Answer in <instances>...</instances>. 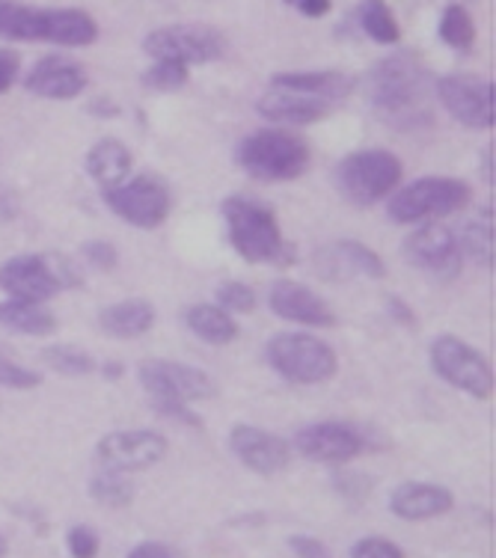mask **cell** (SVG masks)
I'll return each mask as SVG.
<instances>
[{
  "instance_id": "6da1fadb",
  "label": "cell",
  "mask_w": 496,
  "mask_h": 558,
  "mask_svg": "<svg viewBox=\"0 0 496 558\" xmlns=\"http://www.w3.org/2000/svg\"><path fill=\"white\" fill-rule=\"evenodd\" d=\"M432 86V75L420 57L401 51L387 60H380L366 77V96L378 117L387 122L410 119L425 101V93Z\"/></svg>"
},
{
  "instance_id": "7a4b0ae2",
  "label": "cell",
  "mask_w": 496,
  "mask_h": 558,
  "mask_svg": "<svg viewBox=\"0 0 496 558\" xmlns=\"http://www.w3.org/2000/svg\"><path fill=\"white\" fill-rule=\"evenodd\" d=\"M137 377L149 392L152 408L161 416L179 418L187 425H199V416L191 410V404L215 396V384L203 368L173 363V360H143L137 365Z\"/></svg>"
},
{
  "instance_id": "3957f363",
  "label": "cell",
  "mask_w": 496,
  "mask_h": 558,
  "mask_svg": "<svg viewBox=\"0 0 496 558\" xmlns=\"http://www.w3.org/2000/svg\"><path fill=\"white\" fill-rule=\"evenodd\" d=\"M220 211L227 217L229 244L238 256L250 262V265H277V262H289V250L282 241L280 220L259 199L250 196H229L220 205Z\"/></svg>"
},
{
  "instance_id": "277c9868",
  "label": "cell",
  "mask_w": 496,
  "mask_h": 558,
  "mask_svg": "<svg viewBox=\"0 0 496 558\" xmlns=\"http://www.w3.org/2000/svg\"><path fill=\"white\" fill-rule=\"evenodd\" d=\"M235 161L259 182H292L310 170L313 151L306 140L280 129H265L238 143Z\"/></svg>"
},
{
  "instance_id": "5b68a950",
  "label": "cell",
  "mask_w": 496,
  "mask_h": 558,
  "mask_svg": "<svg viewBox=\"0 0 496 558\" xmlns=\"http://www.w3.org/2000/svg\"><path fill=\"white\" fill-rule=\"evenodd\" d=\"M473 199L470 184L449 175H425L401 187L387 205L392 223H422V220H440V217L458 215Z\"/></svg>"
},
{
  "instance_id": "8992f818",
  "label": "cell",
  "mask_w": 496,
  "mask_h": 558,
  "mask_svg": "<svg viewBox=\"0 0 496 558\" xmlns=\"http://www.w3.org/2000/svg\"><path fill=\"white\" fill-rule=\"evenodd\" d=\"M336 191L356 208L387 199L389 191L401 182V161L387 149L351 151L336 163Z\"/></svg>"
},
{
  "instance_id": "52a82bcc",
  "label": "cell",
  "mask_w": 496,
  "mask_h": 558,
  "mask_svg": "<svg viewBox=\"0 0 496 558\" xmlns=\"http://www.w3.org/2000/svg\"><path fill=\"white\" fill-rule=\"evenodd\" d=\"M270 368L289 384L298 387H315L336 377L339 356L327 342L310 333H277L265 344Z\"/></svg>"
},
{
  "instance_id": "ba28073f",
  "label": "cell",
  "mask_w": 496,
  "mask_h": 558,
  "mask_svg": "<svg viewBox=\"0 0 496 558\" xmlns=\"http://www.w3.org/2000/svg\"><path fill=\"white\" fill-rule=\"evenodd\" d=\"M428 356H432V368L437 372V377L446 380L449 387L461 389L479 401L494 396V368L485 354L475 351L470 342L458 339V336H437Z\"/></svg>"
},
{
  "instance_id": "9c48e42d",
  "label": "cell",
  "mask_w": 496,
  "mask_h": 558,
  "mask_svg": "<svg viewBox=\"0 0 496 558\" xmlns=\"http://www.w3.org/2000/svg\"><path fill=\"white\" fill-rule=\"evenodd\" d=\"M105 203L119 220L137 226V229H155L170 217L173 194H170V187L161 175L143 172L129 182L105 187Z\"/></svg>"
},
{
  "instance_id": "30bf717a",
  "label": "cell",
  "mask_w": 496,
  "mask_h": 558,
  "mask_svg": "<svg viewBox=\"0 0 496 558\" xmlns=\"http://www.w3.org/2000/svg\"><path fill=\"white\" fill-rule=\"evenodd\" d=\"M143 51L155 60H176L184 65L215 63L227 51L223 33L208 24H173L152 31L143 39Z\"/></svg>"
},
{
  "instance_id": "8fae6325",
  "label": "cell",
  "mask_w": 496,
  "mask_h": 558,
  "mask_svg": "<svg viewBox=\"0 0 496 558\" xmlns=\"http://www.w3.org/2000/svg\"><path fill=\"white\" fill-rule=\"evenodd\" d=\"M167 454V437L149 428L110 430L96 446V461L110 473H143Z\"/></svg>"
},
{
  "instance_id": "7c38bea8",
  "label": "cell",
  "mask_w": 496,
  "mask_h": 558,
  "mask_svg": "<svg viewBox=\"0 0 496 558\" xmlns=\"http://www.w3.org/2000/svg\"><path fill=\"white\" fill-rule=\"evenodd\" d=\"M437 98L449 110V117L458 119L467 129L491 131L496 125L494 84L479 75H446L437 84Z\"/></svg>"
},
{
  "instance_id": "4fadbf2b",
  "label": "cell",
  "mask_w": 496,
  "mask_h": 558,
  "mask_svg": "<svg viewBox=\"0 0 496 558\" xmlns=\"http://www.w3.org/2000/svg\"><path fill=\"white\" fill-rule=\"evenodd\" d=\"M401 253H404L408 265L437 279H455L464 268V253H461L458 235L440 223H425L422 229H413L404 238Z\"/></svg>"
},
{
  "instance_id": "5bb4252c",
  "label": "cell",
  "mask_w": 496,
  "mask_h": 558,
  "mask_svg": "<svg viewBox=\"0 0 496 558\" xmlns=\"http://www.w3.org/2000/svg\"><path fill=\"white\" fill-rule=\"evenodd\" d=\"M294 449L315 463H351L368 449L363 430L348 422H313L294 434Z\"/></svg>"
},
{
  "instance_id": "9a60e30c",
  "label": "cell",
  "mask_w": 496,
  "mask_h": 558,
  "mask_svg": "<svg viewBox=\"0 0 496 558\" xmlns=\"http://www.w3.org/2000/svg\"><path fill=\"white\" fill-rule=\"evenodd\" d=\"M0 291L12 298V301H31L45 303L55 298L60 289L55 274V262L51 253H39V256H12L0 265Z\"/></svg>"
},
{
  "instance_id": "2e32d148",
  "label": "cell",
  "mask_w": 496,
  "mask_h": 558,
  "mask_svg": "<svg viewBox=\"0 0 496 558\" xmlns=\"http://www.w3.org/2000/svg\"><path fill=\"white\" fill-rule=\"evenodd\" d=\"M229 449L256 475H277L292 463V442L256 425H235L229 434Z\"/></svg>"
},
{
  "instance_id": "e0dca14e",
  "label": "cell",
  "mask_w": 496,
  "mask_h": 558,
  "mask_svg": "<svg viewBox=\"0 0 496 558\" xmlns=\"http://www.w3.org/2000/svg\"><path fill=\"white\" fill-rule=\"evenodd\" d=\"M268 306L282 322L306 324V327H334L336 324V312L313 289H306L294 279H277L270 286Z\"/></svg>"
},
{
  "instance_id": "ac0fdd59",
  "label": "cell",
  "mask_w": 496,
  "mask_h": 558,
  "mask_svg": "<svg viewBox=\"0 0 496 558\" xmlns=\"http://www.w3.org/2000/svg\"><path fill=\"white\" fill-rule=\"evenodd\" d=\"M24 86L31 89L33 96L51 98V101H69V98H77L87 89V72L72 57H43L39 63L33 65Z\"/></svg>"
},
{
  "instance_id": "d6986e66",
  "label": "cell",
  "mask_w": 496,
  "mask_h": 558,
  "mask_svg": "<svg viewBox=\"0 0 496 558\" xmlns=\"http://www.w3.org/2000/svg\"><path fill=\"white\" fill-rule=\"evenodd\" d=\"M452 508V490L432 482H404L389 496V511L399 520H408V523H425L434 517L449 514Z\"/></svg>"
},
{
  "instance_id": "ffe728a7",
  "label": "cell",
  "mask_w": 496,
  "mask_h": 558,
  "mask_svg": "<svg viewBox=\"0 0 496 558\" xmlns=\"http://www.w3.org/2000/svg\"><path fill=\"white\" fill-rule=\"evenodd\" d=\"M256 110H259L262 119L268 122H277V125H313V122H322L334 105H327L322 98L303 96V93H292V89H280V86H270L268 93L256 101Z\"/></svg>"
},
{
  "instance_id": "44dd1931",
  "label": "cell",
  "mask_w": 496,
  "mask_h": 558,
  "mask_svg": "<svg viewBox=\"0 0 496 558\" xmlns=\"http://www.w3.org/2000/svg\"><path fill=\"white\" fill-rule=\"evenodd\" d=\"M315 265L324 270L327 279H342L346 274L384 279V274H387L384 258L366 244H360V241H336V244H330L315 256Z\"/></svg>"
},
{
  "instance_id": "7402d4cb",
  "label": "cell",
  "mask_w": 496,
  "mask_h": 558,
  "mask_svg": "<svg viewBox=\"0 0 496 558\" xmlns=\"http://www.w3.org/2000/svg\"><path fill=\"white\" fill-rule=\"evenodd\" d=\"M270 86L292 89V93H303V96L336 105V101H342L354 93L356 81L346 72H280V75L270 77Z\"/></svg>"
},
{
  "instance_id": "603a6c76",
  "label": "cell",
  "mask_w": 496,
  "mask_h": 558,
  "mask_svg": "<svg viewBox=\"0 0 496 558\" xmlns=\"http://www.w3.org/2000/svg\"><path fill=\"white\" fill-rule=\"evenodd\" d=\"M98 327L113 339H141L155 327V310L143 298L119 301L98 312Z\"/></svg>"
},
{
  "instance_id": "cb8c5ba5",
  "label": "cell",
  "mask_w": 496,
  "mask_h": 558,
  "mask_svg": "<svg viewBox=\"0 0 496 558\" xmlns=\"http://www.w3.org/2000/svg\"><path fill=\"white\" fill-rule=\"evenodd\" d=\"M51 10L31 7L22 0H0V39L15 43H48Z\"/></svg>"
},
{
  "instance_id": "d4e9b609",
  "label": "cell",
  "mask_w": 496,
  "mask_h": 558,
  "mask_svg": "<svg viewBox=\"0 0 496 558\" xmlns=\"http://www.w3.org/2000/svg\"><path fill=\"white\" fill-rule=\"evenodd\" d=\"M0 327L22 336H51L57 333V315L45 303L31 301H0Z\"/></svg>"
},
{
  "instance_id": "484cf974",
  "label": "cell",
  "mask_w": 496,
  "mask_h": 558,
  "mask_svg": "<svg viewBox=\"0 0 496 558\" xmlns=\"http://www.w3.org/2000/svg\"><path fill=\"white\" fill-rule=\"evenodd\" d=\"M87 172L101 187L125 182L131 172V151L125 143L113 137L98 140L96 146L87 151Z\"/></svg>"
},
{
  "instance_id": "4316f807",
  "label": "cell",
  "mask_w": 496,
  "mask_h": 558,
  "mask_svg": "<svg viewBox=\"0 0 496 558\" xmlns=\"http://www.w3.org/2000/svg\"><path fill=\"white\" fill-rule=\"evenodd\" d=\"M98 39L96 19L84 10H51L48 15V43L63 48H87Z\"/></svg>"
},
{
  "instance_id": "83f0119b",
  "label": "cell",
  "mask_w": 496,
  "mask_h": 558,
  "mask_svg": "<svg viewBox=\"0 0 496 558\" xmlns=\"http://www.w3.org/2000/svg\"><path fill=\"white\" fill-rule=\"evenodd\" d=\"M184 324L191 333L199 336L208 344H229L238 339L235 318L215 303H194L184 312Z\"/></svg>"
},
{
  "instance_id": "f1b7e54d",
  "label": "cell",
  "mask_w": 496,
  "mask_h": 558,
  "mask_svg": "<svg viewBox=\"0 0 496 558\" xmlns=\"http://www.w3.org/2000/svg\"><path fill=\"white\" fill-rule=\"evenodd\" d=\"M360 27L366 31L368 39H375L378 45H396L401 39L399 22L389 10L387 0H360Z\"/></svg>"
},
{
  "instance_id": "f546056e",
  "label": "cell",
  "mask_w": 496,
  "mask_h": 558,
  "mask_svg": "<svg viewBox=\"0 0 496 558\" xmlns=\"http://www.w3.org/2000/svg\"><path fill=\"white\" fill-rule=\"evenodd\" d=\"M440 39L455 51H470L475 43V24L473 15L461 7V3H449L440 15Z\"/></svg>"
},
{
  "instance_id": "4dcf8cb0",
  "label": "cell",
  "mask_w": 496,
  "mask_h": 558,
  "mask_svg": "<svg viewBox=\"0 0 496 558\" xmlns=\"http://www.w3.org/2000/svg\"><path fill=\"white\" fill-rule=\"evenodd\" d=\"M89 494L105 508H125L134 499V487L122 473L98 470V475H93V482H89Z\"/></svg>"
},
{
  "instance_id": "1f68e13d",
  "label": "cell",
  "mask_w": 496,
  "mask_h": 558,
  "mask_svg": "<svg viewBox=\"0 0 496 558\" xmlns=\"http://www.w3.org/2000/svg\"><path fill=\"white\" fill-rule=\"evenodd\" d=\"M43 360L65 377H84L96 368V360L87 351L72 348V344H51V348H45Z\"/></svg>"
},
{
  "instance_id": "d6a6232c",
  "label": "cell",
  "mask_w": 496,
  "mask_h": 558,
  "mask_svg": "<svg viewBox=\"0 0 496 558\" xmlns=\"http://www.w3.org/2000/svg\"><path fill=\"white\" fill-rule=\"evenodd\" d=\"M458 244H461V253H470L475 258V265L494 270V226L467 223Z\"/></svg>"
},
{
  "instance_id": "836d02e7",
  "label": "cell",
  "mask_w": 496,
  "mask_h": 558,
  "mask_svg": "<svg viewBox=\"0 0 496 558\" xmlns=\"http://www.w3.org/2000/svg\"><path fill=\"white\" fill-rule=\"evenodd\" d=\"M187 77H191V65L176 63V60H155V65L143 72V86L158 89V93H173L187 84Z\"/></svg>"
},
{
  "instance_id": "e575fe53",
  "label": "cell",
  "mask_w": 496,
  "mask_h": 558,
  "mask_svg": "<svg viewBox=\"0 0 496 558\" xmlns=\"http://www.w3.org/2000/svg\"><path fill=\"white\" fill-rule=\"evenodd\" d=\"M217 306L227 310L229 315L232 312L244 315V312L256 310V294L244 282H223V286H217Z\"/></svg>"
},
{
  "instance_id": "d590c367",
  "label": "cell",
  "mask_w": 496,
  "mask_h": 558,
  "mask_svg": "<svg viewBox=\"0 0 496 558\" xmlns=\"http://www.w3.org/2000/svg\"><path fill=\"white\" fill-rule=\"evenodd\" d=\"M65 549L72 558H98L101 553V537L93 526L81 523V526H72L65 532Z\"/></svg>"
},
{
  "instance_id": "8d00e7d4",
  "label": "cell",
  "mask_w": 496,
  "mask_h": 558,
  "mask_svg": "<svg viewBox=\"0 0 496 558\" xmlns=\"http://www.w3.org/2000/svg\"><path fill=\"white\" fill-rule=\"evenodd\" d=\"M43 384V375L39 372H31L24 368L22 363H15L10 356H0V387L7 389H33Z\"/></svg>"
},
{
  "instance_id": "74e56055",
  "label": "cell",
  "mask_w": 496,
  "mask_h": 558,
  "mask_svg": "<svg viewBox=\"0 0 496 558\" xmlns=\"http://www.w3.org/2000/svg\"><path fill=\"white\" fill-rule=\"evenodd\" d=\"M351 558H408V556H404V549H401L396 541H389V537H380V535H368V537H360L354 547H351Z\"/></svg>"
},
{
  "instance_id": "f35d334b",
  "label": "cell",
  "mask_w": 496,
  "mask_h": 558,
  "mask_svg": "<svg viewBox=\"0 0 496 558\" xmlns=\"http://www.w3.org/2000/svg\"><path fill=\"white\" fill-rule=\"evenodd\" d=\"M81 256L87 258L89 265H93L96 270H113L119 265L117 247H113L110 241H101V238H96V241H87V244L81 247Z\"/></svg>"
},
{
  "instance_id": "ab89813d",
  "label": "cell",
  "mask_w": 496,
  "mask_h": 558,
  "mask_svg": "<svg viewBox=\"0 0 496 558\" xmlns=\"http://www.w3.org/2000/svg\"><path fill=\"white\" fill-rule=\"evenodd\" d=\"M289 547H292V553L298 558H334L330 547H327L324 541H318V537H313V535L289 537Z\"/></svg>"
},
{
  "instance_id": "60d3db41",
  "label": "cell",
  "mask_w": 496,
  "mask_h": 558,
  "mask_svg": "<svg viewBox=\"0 0 496 558\" xmlns=\"http://www.w3.org/2000/svg\"><path fill=\"white\" fill-rule=\"evenodd\" d=\"M19 69H22V57L10 51V48H0V93H7L15 84Z\"/></svg>"
},
{
  "instance_id": "b9f144b4",
  "label": "cell",
  "mask_w": 496,
  "mask_h": 558,
  "mask_svg": "<svg viewBox=\"0 0 496 558\" xmlns=\"http://www.w3.org/2000/svg\"><path fill=\"white\" fill-rule=\"evenodd\" d=\"M125 558H182V556H179L173 547H167V544H158V541H146V544H137V547L131 549Z\"/></svg>"
},
{
  "instance_id": "7bdbcfd3",
  "label": "cell",
  "mask_w": 496,
  "mask_h": 558,
  "mask_svg": "<svg viewBox=\"0 0 496 558\" xmlns=\"http://www.w3.org/2000/svg\"><path fill=\"white\" fill-rule=\"evenodd\" d=\"M387 312L401 324V327H416V312L410 310L408 303L401 301V298H389Z\"/></svg>"
},
{
  "instance_id": "ee69618b",
  "label": "cell",
  "mask_w": 496,
  "mask_h": 558,
  "mask_svg": "<svg viewBox=\"0 0 496 558\" xmlns=\"http://www.w3.org/2000/svg\"><path fill=\"white\" fill-rule=\"evenodd\" d=\"M294 7L306 15V19H322L330 12L334 0H294Z\"/></svg>"
},
{
  "instance_id": "f6af8a7d",
  "label": "cell",
  "mask_w": 496,
  "mask_h": 558,
  "mask_svg": "<svg viewBox=\"0 0 496 558\" xmlns=\"http://www.w3.org/2000/svg\"><path fill=\"white\" fill-rule=\"evenodd\" d=\"M15 215H19V203H15V196L0 184V220H12Z\"/></svg>"
},
{
  "instance_id": "bcb514c9",
  "label": "cell",
  "mask_w": 496,
  "mask_h": 558,
  "mask_svg": "<svg viewBox=\"0 0 496 558\" xmlns=\"http://www.w3.org/2000/svg\"><path fill=\"white\" fill-rule=\"evenodd\" d=\"M482 172H485V182L494 184V143H491L485 149V155H482Z\"/></svg>"
},
{
  "instance_id": "7dc6e473",
  "label": "cell",
  "mask_w": 496,
  "mask_h": 558,
  "mask_svg": "<svg viewBox=\"0 0 496 558\" xmlns=\"http://www.w3.org/2000/svg\"><path fill=\"white\" fill-rule=\"evenodd\" d=\"M101 375H108L110 380H117V377H122V363H105Z\"/></svg>"
},
{
  "instance_id": "c3c4849f",
  "label": "cell",
  "mask_w": 496,
  "mask_h": 558,
  "mask_svg": "<svg viewBox=\"0 0 496 558\" xmlns=\"http://www.w3.org/2000/svg\"><path fill=\"white\" fill-rule=\"evenodd\" d=\"M0 556H3V541H0Z\"/></svg>"
},
{
  "instance_id": "681fc988",
  "label": "cell",
  "mask_w": 496,
  "mask_h": 558,
  "mask_svg": "<svg viewBox=\"0 0 496 558\" xmlns=\"http://www.w3.org/2000/svg\"><path fill=\"white\" fill-rule=\"evenodd\" d=\"M286 3H294V0H286Z\"/></svg>"
}]
</instances>
